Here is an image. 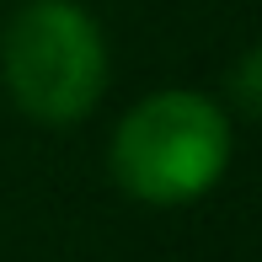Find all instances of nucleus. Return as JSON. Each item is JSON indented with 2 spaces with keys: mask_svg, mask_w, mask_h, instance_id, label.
Segmentation results:
<instances>
[{
  "mask_svg": "<svg viewBox=\"0 0 262 262\" xmlns=\"http://www.w3.org/2000/svg\"><path fill=\"white\" fill-rule=\"evenodd\" d=\"M113 59L102 21L80 0H27L0 38V86L21 118L70 128L102 102Z\"/></svg>",
  "mask_w": 262,
  "mask_h": 262,
  "instance_id": "2",
  "label": "nucleus"
},
{
  "mask_svg": "<svg viewBox=\"0 0 262 262\" xmlns=\"http://www.w3.org/2000/svg\"><path fill=\"white\" fill-rule=\"evenodd\" d=\"M257 75H262V54L257 49H246L241 54V64H235V75H230V91H235V113L241 118H257Z\"/></svg>",
  "mask_w": 262,
  "mask_h": 262,
  "instance_id": "3",
  "label": "nucleus"
},
{
  "mask_svg": "<svg viewBox=\"0 0 262 262\" xmlns=\"http://www.w3.org/2000/svg\"><path fill=\"white\" fill-rule=\"evenodd\" d=\"M230 113L193 86H161L118 118L107 139V171L134 204H198L230 166Z\"/></svg>",
  "mask_w": 262,
  "mask_h": 262,
  "instance_id": "1",
  "label": "nucleus"
}]
</instances>
